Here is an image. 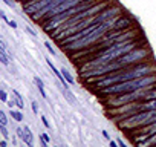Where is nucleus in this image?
Segmentation results:
<instances>
[{"mask_svg":"<svg viewBox=\"0 0 156 147\" xmlns=\"http://www.w3.org/2000/svg\"><path fill=\"white\" fill-rule=\"evenodd\" d=\"M156 84V74H150L141 78H133V80H126L120 81V83L110 84L107 88L100 89V92L103 95H118V94H126V92H133L138 89L150 88V86Z\"/></svg>","mask_w":156,"mask_h":147,"instance_id":"obj_1","label":"nucleus"},{"mask_svg":"<svg viewBox=\"0 0 156 147\" xmlns=\"http://www.w3.org/2000/svg\"><path fill=\"white\" fill-rule=\"evenodd\" d=\"M150 57V51L147 48H135L132 51H129L127 54L121 55L120 58H116V61L121 64V68H129V66H133V64H138V63H142Z\"/></svg>","mask_w":156,"mask_h":147,"instance_id":"obj_2","label":"nucleus"},{"mask_svg":"<svg viewBox=\"0 0 156 147\" xmlns=\"http://www.w3.org/2000/svg\"><path fill=\"white\" fill-rule=\"evenodd\" d=\"M121 12V8L118 6H107V8H104L103 11H100L98 14H95L93 17H92V23H103V21H106V20H109V19H113V17H118V14Z\"/></svg>","mask_w":156,"mask_h":147,"instance_id":"obj_3","label":"nucleus"},{"mask_svg":"<svg viewBox=\"0 0 156 147\" xmlns=\"http://www.w3.org/2000/svg\"><path fill=\"white\" fill-rule=\"evenodd\" d=\"M20 137L25 139L26 144L32 146V133H31V130H29L28 127H25V130H21V135H20Z\"/></svg>","mask_w":156,"mask_h":147,"instance_id":"obj_4","label":"nucleus"},{"mask_svg":"<svg viewBox=\"0 0 156 147\" xmlns=\"http://www.w3.org/2000/svg\"><path fill=\"white\" fill-rule=\"evenodd\" d=\"M34 81H35V84H37V89L40 90L41 97H43V98H47L46 92H45V86H43V81H41V80H40L38 77H35V78H34Z\"/></svg>","mask_w":156,"mask_h":147,"instance_id":"obj_5","label":"nucleus"},{"mask_svg":"<svg viewBox=\"0 0 156 147\" xmlns=\"http://www.w3.org/2000/svg\"><path fill=\"white\" fill-rule=\"evenodd\" d=\"M60 72H61L63 78L66 80V83H67V84H74V77H72L71 74H69V70H66V68H63V69L60 70Z\"/></svg>","mask_w":156,"mask_h":147,"instance_id":"obj_6","label":"nucleus"},{"mask_svg":"<svg viewBox=\"0 0 156 147\" xmlns=\"http://www.w3.org/2000/svg\"><path fill=\"white\" fill-rule=\"evenodd\" d=\"M14 97H15V103H17V106L21 109L25 104H23V100H21V97H20V94H19L17 90H14Z\"/></svg>","mask_w":156,"mask_h":147,"instance_id":"obj_7","label":"nucleus"},{"mask_svg":"<svg viewBox=\"0 0 156 147\" xmlns=\"http://www.w3.org/2000/svg\"><path fill=\"white\" fill-rule=\"evenodd\" d=\"M0 61H2L3 64H8L9 63V58H8V55L5 54V51L2 48H0Z\"/></svg>","mask_w":156,"mask_h":147,"instance_id":"obj_8","label":"nucleus"},{"mask_svg":"<svg viewBox=\"0 0 156 147\" xmlns=\"http://www.w3.org/2000/svg\"><path fill=\"white\" fill-rule=\"evenodd\" d=\"M11 115H12V118L15 119V121H21V119H23V115H21L20 112H17V110H11Z\"/></svg>","mask_w":156,"mask_h":147,"instance_id":"obj_9","label":"nucleus"},{"mask_svg":"<svg viewBox=\"0 0 156 147\" xmlns=\"http://www.w3.org/2000/svg\"><path fill=\"white\" fill-rule=\"evenodd\" d=\"M6 123H8L6 115H5L3 110H0V126H6Z\"/></svg>","mask_w":156,"mask_h":147,"instance_id":"obj_10","label":"nucleus"},{"mask_svg":"<svg viewBox=\"0 0 156 147\" xmlns=\"http://www.w3.org/2000/svg\"><path fill=\"white\" fill-rule=\"evenodd\" d=\"M45 46L47 48V51H49V52L52 54V55H55V51H54V48H52V45H51L49 41H46V43H45Z\"/></svg>","mask_w":156,"mask_h":147,"instance_id":"obj_11","label":"nucleus"},{"mask_svg":"<svg viewBox=\"0 0 156 147\" xmlns=\"http://www.w3.org/2000/svg\"><path fill=\"white\" fill-rule=\"evenodd\" d=\"M0 100L6 103L8 101V97H6V92H3V90H0Z\"/></svg>","mask_w":156,"mask_h":147,"instance_id":"obj_12","label":"nucleus"},{"mask_svg":"<svg viewBox=\"0 0 156 147\" xmlns=\"http://www.w3.org/2000/svg\"><path fill=\"white\" fill-rule=\"evenodd\" d=\"M0 19H2V20H5L6 23H9V20H8V17H6V14H5L2 9H0Z\"/></svg>","mask_w":156,"mask_h":147,"instance_id":"obj_13","label":"nucleus"},{"mask_svg":"<svg viewBox=\"0 0 156 147\" xmlns=\"http://www.w3.org/2000/svg\"><path fill=\"white\" fill-rule=\"evenodd\" d=\"M32 110H34V113H38V106H37V103H32Z\"/></svg>","mask_w":156,"mask_h":147,"instance_id":"obj_14","label":"nucleus"},{"mask_svg":"<svg viewBox=\"0 0 156 147\" xmlns=\"http://www.w3.org/2000/svg\"><path fill=\"white\" fill-rule=\"evenodd\" d=\"M41 138L45 143H49V137H47V133H41Z\"/></svg>","mask_w":156,"mask_h":147,"instance_id":"obj_15","label":"nucleus"},{"mask_svg":"<svg viewBox=\"0 0 156 147\" xmlns=\"http://www.w3.org/2000/svg\"><path fill=\"white\" fill-rule=\"evenodd\" d=\"M8 25L11 26V28H14V29H15V28H17V21H14V20H11V21H9V23H8Z\"/></svg>","mask_w":156,"mask_h":147,"instance_id":"obj_16","label":"nucleus"},{"mask_svg":"<svg viewBox=\"0 0 156 147\" xmlns=\"http://www.w3.org/2000/svg\"><path fill=\"white\" fill-rule=\"evenodd\" d=\"M41 121H43V124H45L46 127H49V126H51V124L47 123V119H46V117H41Z\"/></svg>","mask_w":156,"mask_h":147,"instance_id":"obj_17","label":"nucleus"},{"mask_svg":"<svg viewBox=\"0 0 156 147\" xmlns=\"http://www.w3.org/2000/svg\"><path fill=\"white\" fill-rule=\"evenodd\" d=\"M2 133L5 135V138H6V137H8V132H6V129H5L3 126H2Z\"/></svg>","mask_w":156,"mask_h":147,"instance_id":"obj_18","label":"nucleus"},{"mask_svg":"<svg viewBox=\"0 0 156 147\" xmlns=\"http://www.w3.org/2000/svg\"><path fill=\"white\" fill-rule=\"evenodd\" d=\"M3 2H5V3H6V5H9V6H14V3H12V2H11V0H3Z\"/></svg>","mask_w":156,"mask_h":147,"instance_id":"obj_19","label":"nucleus"},{"mask_svg":"<svg viewBox=\"0 0 156 147\" xmlns=\"http://www.w3.org/2000/svg\"><path fill=\"white\" fill-rule=\"evenodd\" d=\"M103 137H104L106 139H109V133H107V132H106V130H103Z\"/></svg>","mask_w":156,"mask_h":147,"instance_id":"obj_20","label":"nucleus"},{"mask_svg":"<svg viewBox=\"0 0 156 147\" xmlns=\"http://www.w3.org/2000/svg\"><path fill=\"white\" fill-rule=\"evenodd\" d=\"M110 147H118V144L115 143V141H110Z\"/></svg>","mask_w":156,"mask_h":147,"instance_id":"obj_21","label":"nucleus"},{"mask_svg":"<svg viewBox=\"0 0 156 147\" xmlns=\"http://www.w3.org/2000/svg\"><path fill=\"white\" fill-rule=\"evenodd\" d=\"M118 144H120V146H122V147H124V146H126V143H124V141H121V139H120V141H118Z\"/></svg>","mask_w":156,"mask_h":147,"instance_id":"obj_22","label":"nucleus"}]
</instances>
